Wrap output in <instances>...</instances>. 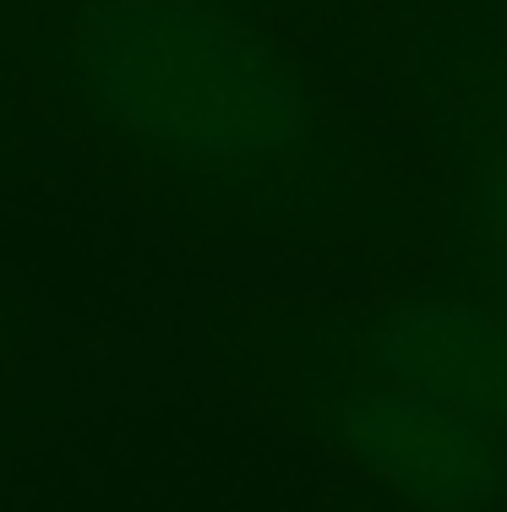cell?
<instances>
[{
  "mask_svg": "<svg viewBox=\"0 0 507 512\" xmlns=\"http://www.w3.org/2000/svg\"><path fill=\"white\" fill-rule=\"evenodd\" d=\"M66 55L93 115L164 164H268L306 131L295 88L208 11L99 0L77 11Z\"/></svg>",
  "mask_w": 507,
  "mask_h": 512,
  "instance_id": "6da1fadb",
  "label": "cell"
},
{
  "mask_svg": "<svg viewBox=\"0 0 507 512\" xmlns=\"http://www.w3.org/2000/svg\"><path fill=\"white\" fill-rule=\"evenodd\" d=\"M333 436L420 507H480L507 485V458L469 414L409 387H366L333 409Z\"/></svg>",
  "mask_w": 507,
  "mask_h": 512,
  "instance_id": "7a4b0ae2",
  "label": "cell"
},
{
  "mask_svg": "<svg viewBox=\"0 0 507 512\" xmlns=\"http://www.w3.org/2000/svg\"><path fill=\"white\" fill-rule=\"evenodd\" d=\"M377 360L409 393L507 431V322L458 306H415L377 327Z\"/></svg>",
  "mask_w": 507,
  "mask_h": 512,
  "instance_id": "3957f363",
  "label": "cell"
},
{
  "mask_svg": "<svg viewBox=\"0 0 507 512\" xmlns=\"http://www.w3.org/2000/svg\"><path fill=\"white\" fill-rule=\"evenodd\" d=\"M480 224H486L491 246H497L502 267H507V158H497L480 175Z\"/></svg>",
  "mask_w": 507,
  "mask_h": 512,
  "instance_id": "277c9868",
  "label": "cell"
}]
</instances>
